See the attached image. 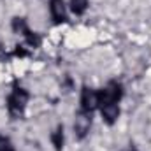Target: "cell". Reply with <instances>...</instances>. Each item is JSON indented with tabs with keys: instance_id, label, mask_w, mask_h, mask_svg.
Wrapping results in <instances>:
<instances>
[{
	"instance_id": "10",
	"label": "cell",
	"mask_w": 151,
	"mask_h": 151,
	"mask_svg": "<svg viewBox=\"0 0 151 151\" xmlns=\"http://www.w3.org/2000/svg\"><path fill=\"white\" fill-rule=\"evenodd\" d=\"M130 151H137V150H130Z\"/></svg>"
},
{
	"instance_id": "8",
	"label": "cell",
	"mask_w": 151,
	"mask_h": 151,
	"mask_svg": "<svg viewBox=\"0 0 151 151\" xmlns=\"http://www.w3.org/2000/svg\"><path fill=\"white\" fill-rule=\"evenodd\" d=\"M70 9L74 14H84V11L88 9V0H70Z\"/></svg>"
},
{
	"instance_id": "2",
	"label": "cell",
	"mask_w": 151,
	"mask_h": 151,
	"mask_svg": "<svg viewBox=\"0 0 151 151\" xmlns=\"http://www.w3.org/2000/svg\"><path fill=\"white\" fill-rule=\"evenodd\" d=\"M123 95V88L118 81H111L107 86H104L102 90L97 91V100H99V107H107V106H118L119 99Z\"/></svg>"
},
{
	"instance_id": "7",
	"label": "cell",
	"mask_w": 151,
	"mask_h": 151,
	"mask_svg": "<svg viewBox=\"0 0 151 151\" xmlns=\"http://www.w3.org/2000/svg\"><path fill=\"white\" fill-rule=\"evenodd\" d=\"M51 142H53L56 151H62V148H63V127L62 125L51 134Z\"/></svg>"
},
{
	"instance_id": "6",
	"label": "cell",
	"mask_w": 151,
	"mask_h": 151,
	"mask_svg": "<svg viewBox=\"0 0 151 151\" xmlns=\"http://www.w3.org/2000/svg\"><path fill=\"white\" fill-rule=\"evenodd\" d=\"M100 113H102V119L107 125H113L118 119V116H119V107L118 106H107V107H102Z\"/></svg>"
},
{
	"instance_id": "9",
	"label": "cell",
	"mask_w": 151,
	"mask_h": 151,
	"mask_svg": "<svg viewBox=\"0 0 151 151\" xmlns=\"http://www.w3.org/2000/svg\"><path fill=\"white\" fill-rule=\"evenodd\" d=\"M0 151H14V148H12V144H11L9 139L0 137Z\"/></svg>"
},
{
	"instance_id": "1",
	"label": "cell",
	"mask_w": 151,
	"mask_h": 151,
	"mask_svg": "<svg viewBox=\"0 0 151 151\" xmlns=\"http://www.w3.org/2000/svg\"><path fill=\"white\" fill-rule=\"evenodd\" d=\"M27 102H28V93L27 90H23L21 86H14V90L11 91V95L7 97V111L11 114V118H19L25 113V107H27Z\"/></svg>"
},
{
	"instance_id": "5",
	"label": "cell",
	"mask_w": 151,
	"mask_h": 151,
	"mask_svg": "<svg viewBox=\"0 0 151 151\" xmlns=\"http://www.w3.org/2000/svg\"><path fill=\"white\" fill-rule=\"evenodd\" d=\"M49 11L55 19V23H65L67 21V7L63 0H51L49 2Z\"/></svg>"
},
{
	"instance_id": "4",
	"label": "cell",
	"mask_w": 151,
	"mask_h": 151,
	"mask_svg": "<svg viewBox=\"0 0 151 151\" xmlns=\"http://www.w3.org/2000/svg\"><path fill=\"white\" fill-rule=\"evenodd\" d=\"M90 127H91V113L79 111L74 121V132L77 135V139H83L90 132Z\"/></svg>"
},
{
	"instance_id": "3",
	"label": "cell",
	"mask_w": 151,
	"mask_h": 151,
	"mask_svg": "<svg viewBox=\"0 0 151 151\" xmlns=\"http://www.w3.org/2000/svg\"><path fill=\"white\" fill-rule=\"evenodd\" d=\"M99 107V100H97V91H93L91 88L84 86L81 90V109L84 113H93Z\"/></svg>"
}]
</instances>
